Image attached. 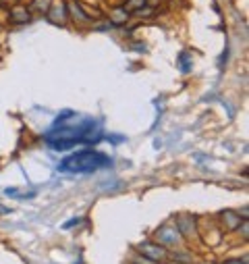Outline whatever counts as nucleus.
<instances>
[{
    "label": "nucleus",
    "mask_w": 249,
    "mask_h": 264,
    "mask_svg": "<svg viewBox=\"0 0 249 264\" xmlns=\"http://www.w3.org/2000/svg\"><path fill=\"white\" fill-rule=\"evenodd\" d=\"M110 164V158L98 150H83L60 162L58 169L64 173H94Z\"/></svg>",
    "instance_id": "1"
},
{
    "label": "nucleus",
    "mask_w": 249,
    "mask_h": 264,
    "mask_svg": "<svg viewBox=\"0 0 249 264\" xmlns=\"http://www.w3.org/2000/svg\"><path fill=\"white\" fill-rule=\"evenodd\" d=\"M140 249H142V254H146L150 260H162L164 256H166V252L160 247V245H156V243H142L140 245Z\"/></svg>",
    "instance_id": "2"
},
{
    "label": "nucleus",
    "mask_w": 249,
    "mask_h": 264,
    "mask_svg": "<svg viewBox=\"0 0 249 264\" xmlns=\"http://www.w3.org/2000/svg\"><path fill=\"white\" fill-rule=\"evenodd\" d=\"M176 233H178L176 229H162V231L158 233V237H160V241H162V243L172 245V243H176V241H178V235H176Z\"/></svg>",
    "instance_id": "3"
},
{
    "label": "nucleus",
    "mask_w": 249,
    "mask_h": 264,
    "mask_svg": "<svg viewBox=\"0 0 249 264\" xmlns=\"http://www.w3.org/2000/svg\"><path fill=\"white\" fill-rule=\"evenodd\" d=\"M30 19H32V13L27 9H15L10 13V21L12 23H27Z\"/></svg>",
    "instance_id": "4"
},
{
    "label": "nucleus",
    "mask_w": 249,
    "mask_h": 264,
    "mask_svg": "<svg viewBox=\"0 0 249 264\" xmlns=\"http://www.w3.org/2000/svg\"><path fill=\"white\" fill-rule=\"evenodd\" d=\"M66 7H68V11H71V15H73V17H77L79 21H90L88 13H83V9H81V7L75 3V0H71V3H68Z\"/></svg>",
    "instance_id": "5"
},
{
    "label": "nucleus",
    "mask_w": 249,
    "mask_h": 264,
    "mask_svg": "<svg viewBox=\"0 0 249 264\" xmlns=\"http://www.w3.org/2000/svg\"><path fill=\"white\" fill-rule=\"evenodd\" d=\"M146 3H148V0H127L122 9L127 11V13H131V11H142L146 7Z\"/></svg>",
    "instance_id": "6"
},
{
    "label": "nucleus",
    "mask_w": 249,
    "mask_h": 264,
    "mask_svg": "<svg viewBox=\"0 0 249 264\" xmlns=\"http://www.w3.org/2000/svg\"><path fill=\"white\" fill-rule=\"evenodd\" d=\"M127 19H129V13L124 11V9H116V11L112 13V23H114V25L127 23Z\"/></svg>",
    "instance_id": "7"
},
{
    "label": "nucleus",
    "mask_w": 249,
    "mask_h": 264,
    "mask_svg": "<svg viewBox=\"0 0 249 264\" xmlns=\"http://www.w3.org/2000/svg\"><path fill=\"white\" fill-rule=\"evenodd\" d=\"M222 218L228 223V227H230V229H234L237 225H241V216H237L234 212H224V214H222Z\"/></svg>",
    "instance_id": "8"
},
{
    "label": "nucleus",
    "mask_w": 249,
    "mask_h": 264,
    "mask_svg": "<svg viewBox=\"0 0 249 264\" xmlns=\"http://www.w3.org/2000/svg\"><path fill=\"white\" fill-rule=\"evenodd\" d=\"M178 61H181V71H183V73H187L189 69H191V57H189L187 52H183L181 57H178Z\"/></svg>",
    "instance_id": "9"
},
{
    "label": "nucleus",
    "mask_w": 249,
    "mask_h": 264,
    "mask_svg": "<svg viewBox=\"0 0 249 264\" xmlns=\"http://www.w3.org/2000/svg\"><path fill=\"white\" fill-rule=\"evenodd\" d=\"M222 264H247V260H245V258H243V260L237 258V260H226V262H222Z\"/></svg>",
    "instance_id": "10"
}]
</instances>
